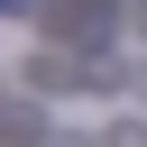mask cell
Here are the masks:
<instances>
[{
    "label": "cell",
    "mask_w": 147,
    "mask_h": 147,
    "mask_svg": "<svg viewBox=\"0 0 147 147\" xmlns=\"http://www.w3.org/2000/svg\"><path fill=\"white\" fill-rule=\"evenodd\" d=\"M28 83H37V92H74V64H64V55H28Z\"/></svg>",
    "instance_id": "1"
},
{
    "label": "cell",
    "mask_w": 147,
    "mask_h": 147,
    "mask_svg": "<svg viewBox=\"0 0 147 147\" xmlns=\"http://www.w3.org/2000/svg\"><path fill=\"white\" fill-rule=\"evenodd\" d=\"M110 147H147V119H119V129H110Z\"/></svg>",
    "instance_id": "2"
},
{
    "label": "cell",
    "mask_w": 147,
    "mask_h": 147,
    "mask_svg": "<svg viewBox=\"0 0 147 147\" xmlns=\"http://www.w3.org/2000/svg\"><path fill=\"white\" fill-rule=\"evenodd\" d=\"M55 147H92V138H74V129H64V138H55Z\"/></svg>",
    "instance_id": "3"
}]
</instances>
